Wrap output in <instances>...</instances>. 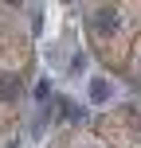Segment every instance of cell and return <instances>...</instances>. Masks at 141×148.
Here are the masks:
<instances>
[{
    "label": "cell",
    "mask_w": 141,
    "mask_h": 148,
    "mask_svg": "<svg viewBox=\"0 0 141 148\" xmlns=\"http://www.w3.org/2000/svg\"><path fill=\"white\" fill-rule=\"evenodd\" d=\"M110 94H114L110 78H90V101H106Z\"/></svg>",
    "instance_id": "3"
},
{
    "label": "cell",
    "mask_w": 141,
    "mask_h": 148,
    "mask_svg": "<svg viewBox=\"0 0 141 148\" xmlns=\"http://www.w3.org/2000/svg\"><path fill=\"white\" fill-rule=\"evenodd\" d=\"M82 62H86V55H74L71 59V74H82Z\"/></svg>",
    "instance_id": "4"
},
{
    "label": "cell",
    "mask_w": 141,
    "mask_h": 148,
    "mask_svg": "<svg viewBox=\"0 0 141 148\" xmlns=\"http://www.w3.org/2000/svg\"><path fill=\"white\" fill-rule=\"evenodd\" d=\"M20 90H24V82L16 78V74H0V97H4V101H16Z\"/></svg>",
    "instance_id": "2"
},
{
    "label": "cell",
    "mask_w": 141,
    "mask_h": 148,
    "mask_svg": "<svg viewBox=\"0 0 141 148\" xmlns=\"http://www.w3.org/2000/svg\"><path fill=\"white\" fill-rule=\"evenodd\" d=\"M90 27H94L98 35H114V31H118V12H114V8H98V12H90Z\"/></svg>",
    "instance_id": "1"
}]
</instances>
